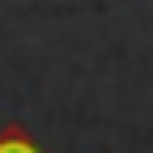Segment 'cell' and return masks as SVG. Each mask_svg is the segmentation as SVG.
<instances>
[{
    "label": "cell",
    "instance_id": "6da1fadb",
    "mask_svg": "<svg viewBox=\"0 0 153 153\" xmlns=\"http://www.w3.org/2000/svg\"><path fill=\"white\" fill-rule=\"evenodd\" d=\"M0 153H43V149L30 145L22 132H9V136H0Z\"/></svg>",
    "mask_w": 153,
    "mask_h": 153
}]
</instances>
